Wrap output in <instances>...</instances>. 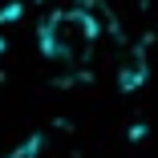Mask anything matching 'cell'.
Returning <instances> with one entry per match:
<instances>
[{
  "instance_id": "6da1fadb",
  "label": "cell",
  "mask_w": 158,
  "mask_h": 158,
  "mask_svg": "<svg viewBox=\"0 0 158 158\" xmlns=\"http://www.w3.org/2000/svg\"><path fill=\"white\" fill-rule=\"evenodd\" d=\"M98 37H102V24L89 8L81 4H65V8H53L45 12L41 28H37V45L45 53V61L53 65H85L98 49Z\"/></svg>"
}]
</instances>
